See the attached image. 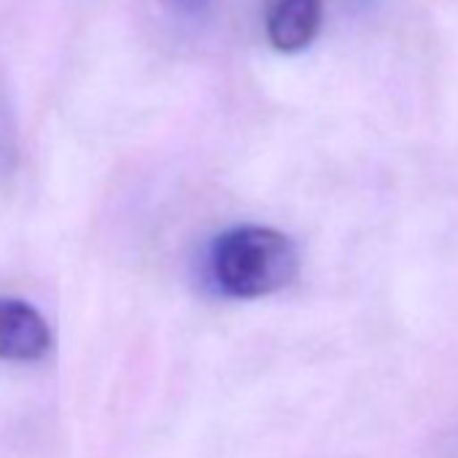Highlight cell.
<instances>
[{"instance_id": "cell-1", "label": "cell", "mask_w": 458, "mask_h": 458, "mask_svg": "<svg viewBox=\"0 0 458 458\" xmlns=\"http://www.w3.org/2000/svg\"><path fill=\"white\" fill-rule=\"evenodd\" d=\"M300 249L276 226L243 224L221 233L208 254L213 286L229 300L270 297L300 276Z\"/></svg>"}, {"instance_id": "cell-3", "label": "cell", "mask_w": 458, "mask_h": 458, "mask_svg": "<svg viewBox=\"0 0 458 458\" xmlns=\"http://www.w3.org/2000/svg\"><path fill=\"white\" fill-rule=\"evenodd\" d=\"M52 329L25 300L0 297V359L30 364L49 353Z\"/></svg>"}, {"instance_id": "cell-2", "label": "cell", "mask_w": 458, "mask_h": 458, "mask_svg": "<svg viewBox=\"0 0 458 458\" xmlns=\"http://www.w3.org/2000/svg\"><path fill=\"white\" fill-rule=\"evenodd\" d=\"M324 0H265L262 25L270 47L281 55L305 52L321 33Z\"/></svg>"}, {"instance_id": "cell-4", "label": "cell", "mask_w": 458, "mask_h": 458, "mask_svg": "<svg viewBox=\"0 0 458 458\" xmlns=\"http://www.w3.org/2000/svg\"><path fill=\"white\" fill-rule=\"evenodd\" d=\"M181 6H186V9H191V12H197V9H205L208 6V0H178Z\"/></svg>"}]
</instances>
